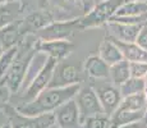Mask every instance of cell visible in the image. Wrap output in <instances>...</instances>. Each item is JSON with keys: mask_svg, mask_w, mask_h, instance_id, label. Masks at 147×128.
<instances>
[{"mask_svg": "<svg viewBox=\"0 0 147 128\" xmlns=\"http://www.w3.org/2000/svg\"><path fill=\"white\" fill-rule=\"evenodd\" d=\"M81 83L67 87H47L41 91L31 101L22 102L16 106L17 113L24 116H38L44 114H53L56 108L76 96Z\"/></svg>", "mask_w": 147, "mask_h": 128, "instance_id": "1", "label": "cell"}, {"mask_svg": "<svg viewBox=\"0 0 147 128\" xmlns=\"http://www.w3.org/2000/svg\"><path fill=\"white\" fill-rule=\"evenodd\" d=\"M35 42L27 41V46H24L23 49H21V46L18 45V55H17L16 60L13 62V64L10 65L8 72L0 79L8 87V90L10 91L12 95L13 93H18L19 89H21L24 73H26L27 64L30 62L31 56L35 53Z\"/></svg>", "mask_w": 147, "mask_h": 128, "instance_id": "2", "label": "cell"}, {"mask_svg": "<svg viewBox=\"0 0 147 128\" xmlns=\"http://www.w3.org/2000/svg\"><path fill=\"white\" fill-rule=\"evenodd\" d=\"M121 3H123V0H104V1L96 4L95 7H92L88 10L86 16L78 18L80 30L94 28L104 23H107Z\"/></svg>", "mask_w": 147, "mask_h": 128, "instance_id": "3", "label": "cell"}, {"mask_svg": "<svg viewBox=\"0 0 147 128\" xmlns=\"http://www.w3.org/2000/svg\"><path fill=\"white\" fill-rule=\"evenodd\" d=\"M74 101L78 108L81 123L86 118H90V116L105 114L100 101H98V98L96 95L95 90L92 89V86L80 87L78 92L74 96Z\"/></svg>", "mask_w": 147, "mask_h": 128, "instance_id": "4", "label": "cell"}, {"mask_svg": "<svg viewBox=\"0 0 147 128\" xmlns=\"http://www.w3.org/2000/svg\"><path fill=\"white\" fill-rule=\"evenodd\" d=\"M81 72L77 65L68 63L65 59H63V60L56 62L49 87H67L81 83Z\"/></svg>", "mask_w": 147, "mask_h": 128, "instance_id": "5", "label": "cell"}, {"mask_svg": "<svg viewBox=\"0 0 147 128\" xmlns=\"http://www.w3.org/2000/svg\"><path fill=\"white\" fill-rule=\"evenodd\" d=\"M56 60L53 58H49L46 62V64L44 65V68L41 69V72L33 78V81L28 85V87L24 90V92L21 95V98L23 99V102L31 101L32 99H35L41 91L49 87L50 79H51L54 68H55Z\"/></svg>", "mask_w": 147, "mask_h": 128, "instance_id": "6", "label": "cell"}, {"mask_svg": "<svg viewBox=\"0 0 147 128\" xmlns=\"http://www.w3.org/2000/svg\"><path fill=\"white\" fill-rule=\"evenodd\" d=\"M80 30L78 19L64 22H50L47 26L38 30V39L50 41V40H68L76 30Z\"/></svg>", "mask_w": 147, "mask_h": 128, "instance_id": "7", "label": "cell"}, {"mask_svg": "<svg viewBox=\"0 0 147 128\" xmlns=\"http://www.w3.org/2000/svg\"><path fill=\"white\" fill-rule=\"evenodd\" d=\"M53 114L55 124L59 128H80L81 126L80 113L74 98L63 102L59 108H56Z\"/></svg>", "mask_w": 147, "mask_h": 128, "instance_id": "8", "label": "cell"}, {"mask_svg": "<svg viewBox=\"0 0 147 128\" xmlns=\"http://www.w3.org/2000/svg\"><path fill=\"white\" fill-rule=\"evenodd\" d=\"M74 49V44L70 42L69 40H50L45 41L40 40L35 42V50L42 51L49 58L55 59L56 62L67 59V56Z\"/></svg>", "mask_w": 147, "mask_h": 128, "instance_id": "9", "label": "cell"}, {"mask_svg": "<svg viewBox=\"0 0 147 128\" xmlns=\"http://www.w3.org/2000/svg\"><path fill=\"white\" fill-rule=\"evenodd\" d=\"M92 89L95 90L96 95H97L98 101H100L101 106H102L105 115L110 116L118 109V106H119L121 101L119 87L114 86L111 83V85H98L97 87L92 86Z\"/></svg>", "mask_w": 147, "mask_h": 128, "instance_id": "10", "label": "cell"}, {"mask_svg": "<svg viewBox=\"0 0 147 128\" xmlns=\"http://www.w3.org/2000/svg\"><path fill=\"white\" fill-rule=\"evenodd\" d=\"M8 122L12 128H47L55 123L54 114H44L38 116H24L14 109L12 114L7 113Z\"/></svg>", "mask_w": 147, "mask_h": 128, "instance_id": "11", "label": "cell"}, {"mask_svg": "<svg viewBox=\"0 0 147 128\" xmlns=\"http://www.w3.org/2000/svg\"><path fill=\"white\" fill-rule=\"evenodd\" d=\"M47 59H49V56H47L45 53L35 50V53H33V55L31 56L30 62H28V64H27L26 73H24V77H23V82H22L21 89H19V91H18L19 96L24 92V90H26L28 87V85L33 81V78L41 72V69L44 68V65L46 64Z\"/></svg>", "mask_w": 147, "mask_h": 128, "instance_id": "12", "label": "cell"}, {"mask_svg": "<svg viewBox=\"0 0 147 128\" xmlns=\"http://www.w3.org/2000/svg\"><path fill=\"white\" fill-rule=\"evenodd\" d=\"M142 24H125L118 22H107V27L111 30L110 37L121 42H134Z\"/></svg>", "mask_w": 147, "mask_h": 128, "instance_id": "13", "label": "cell"}, {"mask_svg": "<svg viewBox=\"0 0 147 128\" xmlns=\"http://www.w3.org/2000/svg\"><path fill=\"white\" fill-rule=\"evenodd\" d=\"M109 67L98 55H90L84 60L83 69L88 77L94 79H106L109 78Z\"/></svg>", "mask_w": 147, "mask_h": 128, "instance_id": "14", "label": "cell"}, {"mask_svg": "<svg viewBox=\"0 0 147 128\" xmlns=\"http://www.w3.org/2000/svg\"><path fill=\"white\" fill-rule=\"evenodd\" d=\"M110 39L119 47L121 55H123V59H125L128 62H147V51L141 49L136 42H121L113 37Z\"/></svg>", "mask_w": 147, "mask_h": 128, "instance_id": "15", "label": "cell"}, {"mask_svg": "<svg viewBox=\"0 0 147 128\" xmlns=\"http://www.w3.org/2000/svg\"><path fill=\"white\" fill-rule=\"evenodd\" d=\"M22 12V3L18 0H5L0 4V28L16 22Z\"/></svg>", "mask_w": 147, "mask_h": 128, "instance_id": "16", "label": "cell"}, {"mask_svg": "<svg viewBox=\"0 0 147 128\" xmlns=\"http://www.w3.org/2000/svg\"><path fill=\"white\" fill-rule=\"evenodd\" d=\"M145 110L140 112H133V110H127L118 108L111 115L109 116L110 119V128H118L119 126L127 123H133V122H140L143 119Z\"/></svg>", "mask_w": 147, "mask_h": 128, "instance_id": "17", "label": "cell"}, {"mask_svg": "<svg viewBox=\"0 0 147 128\" xmlns=\"http://www.w3.org/2000/svg\"><path fill=\"white\" fill-rule=\"evenodd\" d=\"M98 56L102 59L107 65H113L123 59L119 47L110 37H106L98 46Z\"/></svg>", "mask_w": 147, "mask_h": 128, "instance_id": "18", "label": "cell"}, {"mask_svg": "<svg viewBox=\"0 0 147 128\" xmlns=\"http://www.w3.org/2000/svg\"><path fill=\"white\" fill-rule=\"evenodd\" d=\"M147 16V1L131 0L124 1L118 7L113 17H138Z\"/></svg>", "mask_w": 147, "mask_h": 128, "instance_id": "19", "label": "cell"}, {"mask_svg": "<svg viewBox=\"0 0 147 128\" xmlns=\"http://www.w3.org/2000/svg\"><path fill=\"white\" fill-rule=\"evenodd\" d=\"M129 77H131L129 62L125 60V59H121L120 62H118V63L109 67V78L111 79V83L114 85V86L119 87Z\"/></svg>", "mask_w": 147, "mask_h": 128, "instance_id": "20", "label": "cell"}, {"mask_svg": "<svg viewBox=\"0 0 147 128\" xmlns=\"http://www.w3.org/2000/svg\"><path fill=\"white\" fill-rule=\"evenodd\" d=\"M21 31H22L21 24L16 23V22H13V23L0 28V44L3 45L4 50L18 45L17 41H18V39H19Z\"/></svg>", "mask_w": 147, "mask_h": 128, "instance_id": "21", "label": "cell"}, {"mask_svg": "<svg viewBox=\"0 0 147 128\" xmlns=\"http://www.w3.org/2000/svg\"><path fill=\"white\" fill-rule=\"evenodd\" d=\"M120 109L127 110H133V112H140V110H145L147 108V100L143 92L134 93V95L124 96L121 98V101L119 104Z\"/></svg>", "mask_w": 147, "mask_h": 128, "instance_id": "22", "label": "cell"}, {"mask_svg": "<svg viewBox=\"0 0 147 128\" xmlns=\"http://www.w3.org/2000/svg\"><path fill=\"white\" fill-rule=\"evenodd\" d=\"M145 90V78H134V77H129L125 82L119 86V91L121 98L129 95H134V93L143 92Z\"/></svg>", "mask_w": 147, "mask_h": 128, "instance_id": "23", "label": "cell"}, {"mask_svg": "<svg viewBox=\"0 0 147 128\" xmlns=\"http://www.w3.org/2000/svg\"><path fill=\"white\" fill-rule=\"evenodd\" d=\"M17 55H18V45L4 50V53L1 54V56H0V79H1L3 76L8 72L10 65H12L13 62L16 60Z\"/></svg>", "mask_w": 147, "mask_h": 128, "instance_id": "24", "label": "cell"}, {"mask_svg": "<svg viewBox=\"0 0 147 128\" xmlns=\"http://www.w3.org/2000/svg\"><path fill=\"white\" fill-rule=\"evenodd\" d=\"M80 128H110V119L105 114H98L86 118Z\"/></svg>", "mask_w": 147, "mask_h": 128, "instance_id": "25", "label": "cell"}, {"mask_svg": "<svg viewBox=\"0 0 147 128\" xmlns=\"http://www.w3.org/2000/svg\"><path fill=\"white\" fill-rule=\"evenodd\" d=\"M26 23L33 30H41L42 27H45V26L50 23V18L45 13H35L31 14L26 19Z\"/></svg>", "mask_w": 147, "mask_h": 128, "instance_id": "26", "label": "cell"}, {"mask_svg": "<svg viewBox=\"0 0 147 128\" xmlns=\"http://www.w3.org/2000/svg\"><path fill=\"white\" fill-rule=\"evenodd\" d=\"M131 77L145 78L147 76V62H129Z\"/></svg>", "mask_w": 147, "mask_h": 128, "instance_id": "27", "label": "cell"}, {"mask_svg": "<svg viewBox=\"0 0 147 128\" xmlns=\"http://www.w3.org/2000/svg\"><path fill=\"white\" fill-rule=\"evenodd\" d=\"M134 42L141 47V49L147 51V22L141 26V28H140V31H138V35H137V37H136Z\"/></svg>", "mask_w": 147, "mask_h": 128, "instance_id": "28", "label": "cell"}, {"mask_svg": "<svg viewBox=\"0 0 147 128\" xmlns=\"http://www.w3.org/2000/svg\"><path fill=\"white\" fill-rule=\"evenodd\" d=\"M118 128H146V127H145V124H143V122L140 121V122H133V123L123 124V126H119Z\"/></svg>", "mask_w": 147, "mask_h": 128, "instance_id": "29", "label": "cell"}, {"mask_svg": "<svg viewBox=\"0 0 147 128\" xmlns=\"http://www.w3.org/2000/svg\"><path fill=\"white\" fill-rule=\"evenodd\" d=\"M82 3H83V7L86 10H90L94 7V0H82Z\"/></svg>", "mask_w": 147, "mask_h": 128, "instance_id": "30", "label": "cell"}, {"mask_svg": "<svg viewBox=\"0 0 147 128\" xmlns=\"http://www.w3.org/2000/svg\"><path fill=\"white\" fill-rule=\"evenodd\" d=\"M8 122V116H7V113L1 112L0 110V126H3L4 123H7Z\"/></svg>", "mask_w": 147, "mask_h": 128, "instance_id": "31", "label": "cell"}, {"mask_svg": "<svg viewBox=\"0 0 147 128\" xmlns=\"http://www.w3.org/2000/svg\"><path fill=\"white\" fill-rule=\"evenodd\" d=\"M143 124H145V127L147 128V108L145 109V114H143V119H142Z\"/></svg>", "mask_w": 147, "mask_h": 128, "instance_id": "32", "label": "cell"}, {"mask_svg": "<svg viewBox=\"0 0 147 128\" xmlns=\"http://www.w3.org/2000/svg\"><path fill=\"white\" fill-rule=\"evenodd\" d=\"M143 93H145L146 100H147V76L145 77V90H143Z\"/></svg>", "mask_w": 147, "mask_h": 128, "instance_id": "33", "label": "cell"}, {"mask_svg": "<svg viewBox=\"0 0 147 128\" xmlns=\"http://www.w3.org/2000/svg\"><path fill=\"white\" fill-rule=\"evenodd\" d=\"M0 128H12V127H10V123H9V122H7V123H4L3 126H0Z\"/></svg>", "mask_w": 147, "mask_h": 128, "instance_id": "34", "label": "cell"}, {"mask_svg": "<svg viewBox=\"0 0 147 128\" xmlns=\"http://www.w3.org/2000/svg\"><path fill=\"white\" fill-rule=\"evenodd\" d=\"M4 53V47H3V45L0 44V56H1V54Z\"/></svg>", "mask_w": 147, "mask_h": 128, "instance_id": "35", "label": "cell"}, {"mask_svg": "<svg viewBox=\"0 0 147 128\" xmlns=\"http://www.w3.org/2000/svg\"><path fill=\"white\" fill-rule=\"evenodd\" d=\"M47 128H59V127H58V126H56V124H55V123H54V124H53V126H50V127H47Z\"/></svg>", "mask_w": 147, "mask_h": 128, "instance_id": "36", "label": "cell"}, {"mask_svg": "<svg viewBox=\"0 0 147 128\" xmlns=\"http://www.w3.org/2000/svg\"><path fill=\"white\" fill-rule=\"evenodd\" d=\"M124 1H131V0H123V3ZM140 1H147V0H140Z\"/></svg>", "mask_w": 147, "mask_h": 128, "instance_id": "37", "label": "cell"}, {"mask_svg": "<svg viewBox=\"0 0 147 128\" xmlns=\"http://www.w3.org/2000/svg\"><path fill=\"white\" fill-rule=\"evenodd\" d=\"M5 1V0H0V4H1V3H4Z\"/></svg>", "mask_w": 147, "mask_h": 128, "instance_id": "38", "label": "cell"}]
</instances>
